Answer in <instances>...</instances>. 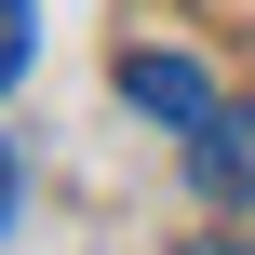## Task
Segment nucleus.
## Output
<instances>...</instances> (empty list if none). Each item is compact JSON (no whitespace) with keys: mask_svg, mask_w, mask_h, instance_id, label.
<instances>
[{"mask_svg":"<svg viewBox=\"0 0 255 255\" xmlns=\"http://www.w3.org/2000/svg\"><path fill=\"white\" fill-rule=\"evenodd\" d=\"M121 94H134L148 121H175V134H202V121L229 108V94H215V81L188 67V54H121Z\"/></svg>","mask_w":255,"mask_h":255,"instance_id":"obj_1","label":"nucleus"},{"mask_svg":"<svg viewBox=\"0 0 255 255\" xmlns=\"http://www.w3.org/2000/svg\"><path fill=\"white\" fill-rule=\"evenodd\" d=\"M188 188L202 202H255V108H215L188 134Z\"/></svg>","mask_w":255,"mask_h":255,"instance_id":"obj_2","label":"nucleus"},{"mask_svg":"<svg viewBox=\"0 0 255 255\" xmlns=\"http://www.w3.org/2000/svg\"><path fill=\"white\" fill-rule=\"evenodd\" d=\"M27 54H40V0H0V94L27 81Z\"/></svg>","mask_w":255,"mask_h":255,"instance_id":"obj_3","label":"nucleus"},{"mask_svg":"<svg viewBox=\"0 0 255 255\" xmlns=\"http://www.w3.org/2000/svg\"><path fill=\"white\" fill-rule=\"evenodd\" d=\"M13 202H27V175H13V134H0V242H13Z\"/></svg>","mask_w":255,"mask_h":255,"instance_id":"obj_4","label":"nucleus"},{"mask_svg":"<svg viewBox=\"0 0 255 255\" xmlns=\"http://www.w3.org/2000/svg\"><path fill=\"white\" fill-rule=\"evenodd\" d=\"M188 255H255V242H229V229H215V242H188Z\"/></svg>","mask_w":255,"mask_h":255,"instance_id":"obj_5","label":"nucleus"}]
</instances>
